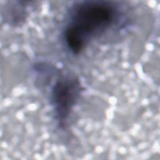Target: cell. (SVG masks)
<instances>
[{"mask_svg": "<svg viewBox=\"0 0 160 160\" xmlns=\"http://www.w3.org/2000/svg\"><path fill=\"white\" fill-rule=\"evenodd\" d=\"M121 9L114 1H82L69 9L62 40L73 55L80 54L92 41L106 34L119 21Z\"/></svg>", "mask_w": 160, "mask_h": 160, "instance_id": "1", "label": "cell"}, {"mask_svg": "<svg viewBox=\"0 0 160 160\" xmlns=\"http://www.w3.org/2000/svg\"><path fill=\"white\" fill-rule=\"evenodd\" d=\"M83 88L79 79L72 74L59 75L50 91V105L57 126L64 129L79 101Z\"/></svg>", "mask_w": 160, "mask_h": 160, "instance_id": "2", "label": "cell"}, {"mask_svg": "<svg viewBox=\"0 0 160 160\" xmlns=\"http://www.w3.org/2000/svg\"><path fill=\"white\" fill-rule=\"evenodd\" d=\"M31 3L29 1H8L2 14L5 22L14 27L23 25L28 17L29 7Z\"/></svg>", "mask_w": 160, "mask_h": 160, "instance_id": "3", "label": "cell"}]
</instances>
